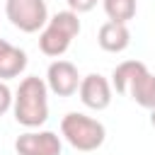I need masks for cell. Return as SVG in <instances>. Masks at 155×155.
I'll return each instance as SVG.
<instances>
[{
	"instance_id": "cell-5",
	"label": "cell",
	"mask_w": 155,
	"mask_h": 155,
	"mask_svg": "<svg viewBox=\"0 0 155 155\" xmlns=\"http://www.w3.org/2000/svg\"><path fill=\"white\" fill-rule=\"evenodd\" d=\"M78 94H80V102L87 109L102 111V109H107L111 104V82L99 73H90V75H85L80 80Z\"/></svg>"
},
{
	"instance_id": "cell-7",
	"label": "cell",
	"mask_w": 155,
	"mask_h": 155,
	"mask_svg": "<svg viewBox=\"0 0 155 155\" xmlns=\"http://www.w3.org/2000/svg\"><path fill=\"white\" fill-rule=\"evenodd\" d=\"M80 80L82 78L78 75V68L70 61H53L46 70V87L58 97L75 94L80 87Z\"/></svg>"
},
{
	"instance_id": "cell-2",
	"label": "cell",
	"mask_w": 155,
	"mask_h": 155,
	"mask_svg": "<svg viewBox=\"0 0 155 155\" xmlns=\"http://www.w3.org/2000/svg\"><path fill=\"white\" fill-rule=\"evenodd\" d=\"M78 34H80V19H78V15L70 12V10L56 12L46 22V27L41 29V34H39V48H41L44 56L58 58V56H63L70 48V44H73V39Z\"/></svg>"
},
{
	"instance_id": "cell-3",
	"label": "cell",
	"mask_w": 155,
	"mask_h": 155,
	"mask_svg": "<svg viewBox=\"0 0 155 155\" xmlns=\"http://www.w3.org/2000/svg\"><path fill=\"white\" fill-rule=\"evenodd\" d=\"M61 133L63 138L80 153H92L97 150L104 138H107V128L102 121L87 116V114H80V111H68L61 121Z\"/></svg>"
},
{
	"instance_id": "cell-12",
	"label": "cell",
	"mask_w": 155,
	"mask_h": 155,
	"mask_svg": "<svg viewBox=\"0 0 155 155\" xmlns=\"http://www.w3.org/2000/svg\"><path fill=\"white\" fill-rule=\"evenodd\" d=\"M102 7L109 22L126 24L136 17V0H102Z\"/></svg>"
},
{
	"instance_id": "cell-13",
	"label": "cell",
	"mask_w": 155,
	"mask_h": 155,
	"mask_svg": "<svg viewBox=\"0 0 155 155\" xmlns=\"http://www.w3.org/2000/svg\"><path fill=\"white\" fill-rule=\"evenodd\" d=\"M97 2H99V0H68V7H70V12L82 15V12H90Z\"/></svg>"
},
{
	"instance_id": "cell-1",
	"label": "cell",
	"mask_w": 155,
	"mask_h": 155,
	"mask_svg": "<svg viewBox=\"0 0 155 155\" xmlns=\"http://www.w3.org/2000/svg\"><path fill=\"white\" fill-rule=\"evenodd\" d=\"M12 111H15V121L24 128H36V126L46 124V119H48L46 80L36 78V75L24 78L12 97Z\"/></svg>"
},
{
	"instance_id": "cell-8",
	"label": "cell",
	"mask_w": 155,
	"mask_h": 155,
	"mask_svg": "<svg viewBox=\"0 0 155 155\" xmlns=\"http://www.w3.org/2000/svg\"><path fill=\"white\" fill-rule=\"evenodd\" d=\"M97 44L107 51V53H121L128 48L131 44V31L126 24L119 22H104L97 31Z\"/></svg>"
},
{
	"instance_id": "cell-4",
	"label": "cell",
	"mask_w": 155,
	"mask_h": 155,
	"mask_svg": "<svg viewBox=\"0 0 155 155\" xmlns=\"http://www.w3.org/2000/svg\"><path fill=\"white\" fill-rule=\"evenodd\" d=\"M5 15L12 27L24 34H34L48 22L46 0H5Z\"/></svg>"
},
{
	"instance_id": "cell-9",
	"label": "cell",
	"mask_w": 155,
	"mask_h": 155,
	"mask_svg": "<svg viewBox=\"0 0 155 155\" xmlns=\"http://www.w3.org/2000/svg\"><path fill=\"white\" fill-rule=\"evenodd\" d=\"M126 94H128L138 107H143V109H148V111L155 109V75H153L148 68H143V70L131 80Z\"/></svg>"
},
{
	"instance_id": "cell-14",
	"label": "cell",
	"mask_w": 155,
	"mask_h": 155,
	"mask_svg": "<svg viewBox=\"0 0 155 155\" xmlns=\"http://www.w3.org/2000/svg\"><path fill=\"white\" fill-rule=\"evenodd\" d=\"M7 109H12V92H10V87L5 82H0V116Z\"/></svg>"
},
{
	"instance_id": "cell-10",
	"label": "cell",
	"mask_w": 155,
	"mask_h": 155,
	"mask_svg": "<svg viewBox=\"0 0 155 155\" xmlns=\"http://www.w3.org/2000/svg\"><path fill=\"white\" fill-rule=\"evenodd\" d=\"M24 68H27V53H24V48L10 44V48L0 56V80L17 78Z\"/></svg>"
},
{
	"instance_id": "cell-11",
	"label": "cell",
	"mask_w": 155,
	"mask_h": 155,
	"mask_svg": "<svg viewBox=\"0 0 155 155\" xmlns=\"http://www.w3.org/2000/svg\"><path fill=\"white\" fill-rule=\"evenodd\" d=\"M143 68H148L143 61H124V63H119V65L114 68V73H111V87H114L119 94H126L131 80H133Z\"/></svg>"
},
{
	"instance_id": "cell-15",
	"label": "cell",
	"mask_w": 155,
	"mask_h": 155,
	"mask_svg": "<svg viewBox=\"0 0 155 155\" xmlns=\"http://www.w3.org/2000/svg\"><path fill=\"white\" fill-rule=\"evenodd\" d=\"M7 48H10V41H7V39H0V56H2Z\"/></svg>"
},
{
	"instance_id": "cell-16",
	"label": "cell",
	"mask_w": 155,
	"mask_h": 155,
	"mask_svg": "<svg viewBox=\"0 0 155 155\" xmlns=\"http://www.w3.org/2000/svg\"><path fill=\"white\" fill-rule=\"evenodd\" d=\"M150 126L155 128V109H150Z\"/></svg>"
},
{
	"instance_id": "cell-6",
	"label": "cell",
	"mask_w": 155,
	"mask_h": 155,
	"mask_svg": "<svg viewBox=\"0 0 155 155\" xmlns=\"http://www.w3.org/2000/svg\"><path fill=\"white\" fill-rule=\"evenodd\" d=\"M15 150L19 155H61L63 143L53 131H27L17 136Z\"/></svg>"
}]
</instances>
